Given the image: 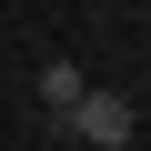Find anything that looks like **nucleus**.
Listing matches in <instances>:
<instances>
[{
    "mask_svg": "<svg viewBox=\"0 0 151 151\" xmlns=\"http://www.w3.org/2000/svg\"><path fill=\"white\" fill-rule=\"evenodd\" d=\"M131 131H141V111L121 91H81V101H70V141H81V151H131Z\"/></svg>",
    "mask_w": 151,
    "mask_h": 151,
    "instance_id": "1",
    "label": "nucleus"
},
{
    "mask_svg": "<svg viewBox=\"0 0 151 151\" xmlns=\"http://www.w3.org/2000/svg\"><path fill=\"white\" fill-rule=\"evenodd\" d=\"M91 81H81V70H70V60H40V111L50 121H70V101H81Z\"/></svg>",
    "mask_w": 151,
    "mask_h": 151,
    "instance_id": "2",
    "label": "nucleus"
},
{
    "mask_svg": "<svg viewBox=\"0 0 151 151\" xmlns=\"http://www.w3.org/2000/svg\"><path fill=\"white\" fill-rule=\"evenodd\" d=\"M70 151H81V141H70Z\"/></svg>",
    "mask_w": 151,
    "mask_h": 151,
    "instance_id": "3",
    "label": "nucleus"
}]
</instances>
